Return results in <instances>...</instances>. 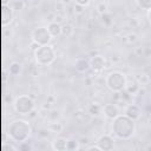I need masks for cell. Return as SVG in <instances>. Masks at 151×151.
Wrapping results in <instances>:
<instances>
[{
  "instance_id": "6da1fadb",
  "label": "cell",
  "mask_w": 151,
  "mask_h": 151,
  "mask_svg": "<svg viewBox=\"0 0 151 151\" xmlns=\"http://www.w3.org/2000/svg\"><path fill=\"white\" fill-rule=\"evenodd\" d=\"M112 132L113 134L123 140L132 138L136 132V122L129 118L126 114H119L112 120Z\"/></svg>"
},
{
  "instance_id": "7a4b0ae2",
  "label": "cell",
  "mask_w": 151,
  "mask_h": 151,
  "mask_svg": "<svg viewBox=\"0 0 151 151\" xmlns=\"http://www.w3.org/2000/svg\"><path fill=\"white\" fill-rule=\"evenodd\" d=\"M31 125L25 119H15L8 125V136L14 143H24L27 142L31 137Z\"/></svg>"
},
{
  "instance_id": "3957f363",
  "label": "cell",
  "mask_w": 151,
  "mask_h": 151,
  "mask_svg": "<svg viewBox=\"0 0 151 151\" xmlns=\"http://www.w3.org/2000/svg\"><path fill=\"white\" fill-rule=\"evenodd\" d=\"M126 84H127V78L120 71H112L105 78V85L112 92L124 91L126 87Z\"/></svg>"
},
{
  "instance_id": "277c9868",
  "label": "cell",
  "mask_w": 151,
  "mask_h": 151,
  "mask_svg": "<svg viewBox=\"0 0 151 151\" xmlns=\"http://www.w3.org/2000/svg\"><path fill=\"white\" fill-rule=\"evenodd\" d=\"M34 59L39 66H48L55 60V51L51 45H41L34 51Z\"/></svg>"
},
{
  "instance_id": "5b68a950",
  "label": "cell",
  "mask_w": 151,
  "mask_h": 151,
  "mask_svg": "<svg viewBox=\"0 0 151 151\" xmlns=\"http://www.w3.org/2000/svg\"><path fill=\"white\" fill-rule=\"evenodd\" d=\"M13 107L20 114H29L34 110V100L27 94H20L13 100Z\"/></svg>"
},
{
  "instance_id": "8992f818",
  "label": "cell",
  "mask_w": 151,
  "mask_h": 151,
  "mask_svg": "<svg viewBox=\"0 0 151 151\" xmlns=\"http://www.w3.org/2000/svg\"><path fill=\"white\" fill-rule=\"evenodd\" d=\"M31 38H32V41H34L39 46H41V45L50 44V41L52 39V35L50 34L47 27H37L32 31Z\"/></svg>"
},
{
  "instance_id": "52a82bcc",
  "label": "cell",
  "mask_w": 151,
  "mask_h": 151,
  "mask_svg": "<svg viewBox=\"0 0 151 151\" xmlns=\"http://www.w3.org/2000/svg\"><path fill=\"white\" fill-rule=\"evenodd\" d=\"M88 61H90V70H92L96 73H100L106 67V59L100 54L93 55Z\"/></svg>"
},
{
  "instance_id": "ba28073f",
  "label": "cell",
  "mask_w": 151,
  "mask_h": 151,
  "mask_svg": "<svg viewBox=\"0 0 151 151\" xmlns=\"http://www.w3.org/2000/svg\"><path fill=\"white\" fill-rule=\"evenodd\" d=\"M97 144L99 145L101 151H110L114 147V139L109 133H105V134H101L97 139Z\"/></svg>"
},
{
  "instance_id": "9c48e42d",
  "label": "cell",
  "mask_w": 151,
  "mask_h": 151,
  "mask_svg": "<svg viewBox=\"0 0 151 151\" xmlns=\"http://www.w3.org/2000/svg\"><path fill=\"white\" fill-rule=\"evenodd\" d=\"M103 113L107 119L113 120L116 117H118L120 114V109L117 104L114 103H110V104H105L103 106Z\"/></svg>"
},
{
  "instance_id": "30bf717a",
  "label": "cell",
  "mask_w": 151,
  "mask_h": 151,
  "mask_svg": "<svg viewBox=\"0 0 151 151\" xmlns=\"http://www.w3.org/2000/svg\"><path fill=\"white\" fill-rule=\"evenodd\" d=\"M124 114H126L129 118H131L132 120H138L142 116V109L139 105L137 104H129L126 107H125V111H124Z\"/></svg>"
},
{
  "instance_id": "8fae6325",
  "label": "cell",
  "mask_w": 151,
  "mask_h": 151,
  "mask_svg": "<svg viewBox=\"0 0 151 151\" xmlns=\"http://www.w3.org/2000/svg\"><path fill=\"white\" fill-rule=\"evenodd\" d=\"M51 149L55 151H65L67 150V139L64 137H57L51 142Z\"/></svg>"
},
{
  "instance_id": "7c38bea8",
  "label": "cell",
  "mask_w": 151,
  "mask_h": 151,
  "mask_svg": "<svg viewBox=\"0 0 151 151\" xmlns=\"http://www.w3.org/2000/svg\"><path fill=\"white\" fill-rule=\"evenodd\" d=\"M47 29L50 32V34L53 37H59L61 35V25L58 21H51L47 25Z\"/></svg>"
},
{
  "instance_id": "4fadbf2b",
  "label": "cell",
  "mask_w": 151,
  "mask_h": 151,
  "mask_svg": "<svg viewBox=\"0 0 151 151\" xmlns=\"http://www.w3.org/2000/svg\"><path fill=\"white\" fill-rule=\"evenodd\" d=\"M125 91H126L129 94L134 96V94L139 93V91H140V85H139L134 79H132L131 81H129V80H127V84H126Z\"/></svg>"
},
{
  "instance_id": "5bb4252c",
  "label": "cell",
  "mask_w": 151,
  "mask_h": 151,
  "mask_svg": "<svg viewBox=\"0 0 151 151\" xmlns=\"http://www.w3.org/2000/svg\"><path fill=\"white\" fill-rule=\"evenodd\" d=\"M76 70L78 72H86L87 70H90V61L86 60L85 58H78L76 60Z\"/></svg>"
},
{
  "instance_id": "9a60e30c",
  "label": "cell",
  "mask_w": 151,
  "mask_h": 151,
  "mask_svg": "<svg viewBox=\"0 0 151 151\" xmlns=\"http://www.w3.org/2000/svg\"><path fill=\"white\" fill-rule=\"evenodd\" d=\"M87 113L90 116L98 117V116H100V113H103V106L98 103H91L87 107Z\"/></svg>"
},
{
  "instance_id": "2e32d148",
  "label": "cell",
  "mask_w": 151,
  "mask_h": 151,
  "mask_svg": "<svg viewBox=\"0 0 151 151\" xmlns=\"http://www.w3.org/2000/svg\"><path fill=\"white\" fill-rule=\"evenodd\" d=\"M140 86H145V85H149L150 83V77L146 74V73H137L134 74V78H133Z\"/></svg>"
},
{
  "instance_id": "e0dca14e",
  "label": "cell",
  "mask_w": 151,
  "mask_h": 151,
  "mask_svg": "<svg viewBox=\"0 0 151 151\" xmlns=\"http://www.w3.org/2000/svg\"><path fill=\"white\" fill-rule=\"evenodd\" d=\"M48 130H50V132H53V133H61L64 130V125L59 120H53L48 125Z\"/></svg>"
},
{
  "instance_id": "ac0fdd59",
  "label": "cell",
  "mask_w": 151,
  "mask_h": 151,
  "mask_svg": "<svg viewBox=\"0 0 151 151\" xmlns=\"http://www.w3.org/2000/svg\"><path fill=\"white\" fill-rule=\"evenodd\" d=\"M74 34V27L71 24H64L61 25V35L66 38H71Z\"/></svg>"
},
{
  "instance_id": "d6986e66",
  "label": "cell",
  "mask_w": 151,
  "mask_h": 151,
  "mask_svg": "<svg viewBox=\"0 0 151 151\" xmlns=\"http://www.w3.org/2000/svg\"><path fill=\"white\" fill-rule=\"evenodd\" d=\"M8 71H9V74H12V76H18V74H20V72H21V64L18 63V61H13V63L9 65Z\"/></svg>"
},
{
  "instance_id": "ffe728a7",
  "label": "cell",
  "mask_w": 151,
  "mask_h": 151,
  "mask_svg": "<svg viewBox=\"0 0 151 151\" xmlns=\"http://www.w3.org/2000/svg\"><path fill=\"white\" fill-rule=\"evenodd\" d=\"M79 149H80V144L77 139L74 138L67 139V150H79Z\"/></svg>"
},
{
  "instance_id": "44dd1931",
  "label": "cell",
  "mask_w": 151,
  "mask_h": 151,
  "mask_svg": "<svg viewBox=\"0 0 151 151\" xmlns=\"http://www.w3.org/2000/svg\"><path fill=\"white\" fill-rule=\"evenodd\" d=\"M136 2L138 5V7L142 9L149 11L151 8V0H136Z\"/></svg>"
},
{
  "instance_id": "7402d4cb",
  "label": "cell",
  "mask_w": 151,
  "mask_h": 151,
  "mask_svg": "<svg viewBox=\"0 0 151 151\" xmlns=\"http://www.w3.org/2000/svg\"><path fill=\"white\" fill-rule=\"evenodd\" d=\"M13 8L9 7V8H5L4 9V19H5V22H11L12 21V18H13Z\"/></svg>"
},
{
  "instance_id": "603a6c76",
  "label": "cell",
  "mask_w": 151,
  "mask_h": 151,
  "mask_svg": "<svg viewBox=\"0 0 151 151\" xmlns=\"http://www.w3.org/2000/svg\"><path fill=\"white\" fill-rule=\"evenodd\" d=\"M96 9H97V12L101 15V14H104V13H106V12H107V4H106L105 1H100V2H98V4H97Z\"/></svg>"
},
{
  "instance_id": "cb8c5ba5",
  "label": "cell",
  "mask_w": 151,
  "mask_h": 151,
  "mask_svg": "<svg viewBox=\"0 0 151 151\" xmlns=\"http://www.w3.org/2000/svg\"><path fill=\"white\" fill-rule=\"evenodd\" d=\"M24 7H25L24 0H13L12 8H13L14 11H21V9H24Z\"/></svg>"
},
{
  "instance_id": "d4e9b609",
  "label": "cell",
  "mask_w": 151,
  "mask_h": 151,
  "mask_svg": "<svg viewBox=\"0 0 151 151\" xmlns=\"http://www.w3.org/2000/svg\"><path fill=\"white\" fill-rule=\"evenodd\" d=\"M111 18H112V15L110 14V13H104V14H101V20H103V22L105 24V25H110L111 24Z\"/></svg>"
},
{
  "instance_id": "484cf974",
  "label": "cell",
  "mask_w": 151,
  "mask_h": 151,
  "mask_svg": "<svg viewBox=\"0 0 151 151\" xmlns=\"http://www.w3.org/2000/svg\"><path fill=\"white\" fill-rule=\"evenodd\" d=\"M137 40H138V37H137V34H134V33H130V34H127V37H126V42H127V44H134Z\"/></svg>"
},
{
  "instance_id": "4316f807",
  "label": "cell",
  "mask_w": 151,
  "mask_h": 151,
  "mask_svg": "<svg viewBox=\"0 0 151 151\" xmlns=\"http://www.w3.org/2000/svg\"><path fill=\"white\" fill-rule=\"evenodd\" d=\"M84 11H85V7H84V6L78 5V4H76V5H74V13H76L77 15L83 14V13H84Z\"/></svg>"
},
{
  "instance_id": "83f0119b",
  "label": "cell",
  "mask_w": 151,
  "mask_h": 151,
  "mask_svg": "<svg viewBox=\"0 0 151 151\" xmlns=\"http://www.w3.org/2000/svg\"><path fill=\"white\" fill-rule=\"evenodd\" d=\"M74 2L78 4V5H81V6H84V7H86L87 5H90L91 0H74Z\"/></svg>"
},
{
  "instance_id": "f1b7e54d",
  "label": "cell",
  "mask_w": 151,
  "mask_h": 151,
  "mask_svg": "<svg viewBox=\"0 0 151 151\" xmlns=\"http://www.w3.org/2000/svg\"><path fill=\"white\" fill-rule=\"evenodd\" d=\"M86 150H98V151H101V149L99 147V145H98V144H96V145H91V146H87V147H86Z\"/></svg>"
},
{
  "instance_id": "f546056e",
  "label": "cell",
  "mask_w": 151,
  "mask_h": 151,
  "mask_svg": "<svg viewBox=\"0 0 151 151\" xmlns=\"http://www.w3.org/2000/svg\"><path fill=\"white\" fill-rule=\"evenodd\" d=\"M143 51H144V48H142V47H138V48H136V53H137L138 55H142Z\"/></svg>"
},
{
  "instance_id": "4dcf8cb0",
  "label": "cell",
  "mask_w": 151,
  "mask_h": 151,
  "mask_svg": "<svg viewBox=\"0 0 151 151\" xmlns=\"http://www.w3.org/2000/svg\"><path fill=\"white\" fill-rule=\"evenodd\" d=\"M147 20H149V22H150V25H151V8L147 11Z\"/></svg>"
},
{
  "instance_id": "1f68e13d",
  "label": "cell",
  "mask_w": 151,
  "mask_h": 151,
  "mask_svg": "<svg viewBox=\"0 0 151 151\" xmlns=\"http://www.w3.org/2000/svg\"><path fill=\"white\" fill-rule=\"evenodd\" d=\"M70 1H71V0H63V2H64V4H68Z\"/></svg>"
},
{
  "instance_id": "d6a6232c",
  "label": "cell",
  "mask_w": 151,
  "mask_h": 151,
  "mask_svg": "<svg viewBox=\"0 0 151 151\" xmlns=\"http://www.w3.org/2000/svg\"><path fill=\"white\" fill-rule=\"evenodd\" d=\"M150 122H151V117H150Z\"/></svg>"
}]
</instances>
